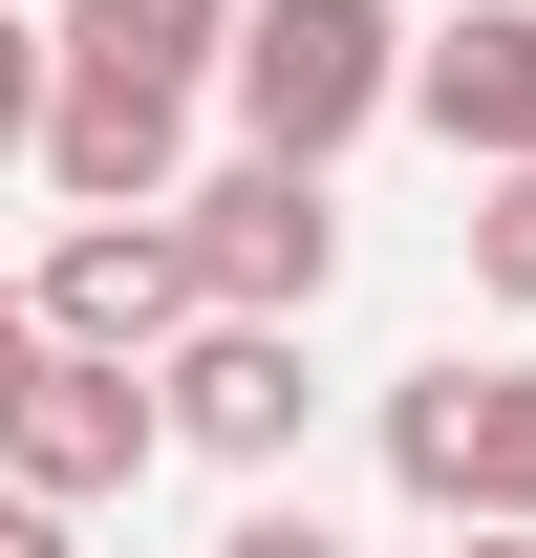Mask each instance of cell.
Masks as SVG:
<instances>
[{
  "mask_svg": "<svg viewBox=\"0 0 536 558\" xmlns=\"http://www.w3.org/2000/svg\"><path fill=\"white\" fill-rule=\"evenodd\" d=\"M215 108H236V150H279V172H343V150L407 108V0H236Z\"/></svg>",
  "mask_w": 536,
  "mask_h": 558,
  "instance_id": "obj_1",
  "label": "cell"
},
{
  "mask_svg": "<svg viewBox=\"0 0 536 558\" xmlns=\"http://www.w3.org/2000/svg\"><path fill=\"white\" fill-rule=\"evenodd\" d=\"M172 236H194V301H236V323H322L343 301V172L215 150L194 194H172Z\"/></svg>",
  "mask_w": 536,
  "mask_h": 558,
  "instance_id": "obj_2",
  "label": "cell"
},
{
  "mask_svg": "<svg viewBox=\"0 0 536 558\" xmlns=\"http://www.w3.org/2000/svg\"><path fill=\"white\" fill-rule=\"evenodd\" d=\"M150 429H172V451H215V473H279V451L322 429V365H301V323H236V301H194V323L150 344Z\"/></svg>",
  "mask_w": 536,
  "mask_h": 558,
  "instance_id": "obj_3",
  "label": "cell"
},
{
  "mask_svg": "<svg viewBox=\"0 0 536 558\" xmlns=\"http://www.w3.org/2000/svg\"><path fill=\"white\" fill-rule=\"evenodd\" d=\"M65 215H172L194 194V86H130V65H65L44 44V150H22Z\"/></svg>",
  "mask_w": 536,
  "mask_h": 558,
  "instance_id": "obj_4",
  "label": "cell"
},
{
  "mask_svg": "<svg viewBox=\"0 0 536 558\" xmlns=\"http://www.w3.org/2000/svg\"><path fill=\"white\" fill-rule=\"evenodd\" d=\"M22 323L86 344V365H150L172 323H194V236H172V215H65V236L22 258Z\"/></svg>",
  "mask_w": 536,
  "mask_h": 558,
  "instance_id": "obj_5",
  "label": "cell"
},
{
  "mask_svg": "<svg viewBox=\"0 0 536 558\" xmlns=\"http://www.w3.org/2000/svg\"><path fill=\"white\" fill-rule=\"evenodd\" d=\"M150 451H172L150 429V365H86V344H44L22 409H0V494H44V515H108Z\"/></svg>",
  "mask_w": 536,
  "mask_h": 558,
  "instance_id": "obj_6",
  "label": "cell"
},
{
  "mask_svg": "<svg viewBox=\"0 0 536 558\" xmlns=\"http://www.w3.org/2000/svg\"><path fill=\"white\" fill-rule=\"evenodd\" d=\"M407 130H451L472 172H536V0H451V22H407Z\"/></svg>",
  "mask_w": 536,
  "mask_h": 558,
  "instance_id": "obj_7",
  "label": "cell"
},
{
  "mask_svg": "<svg viewBox=\"0 0 536 558\" xmlns=\"http://www.w3.org/2000/svg\"><path fill=\"white\" fill-rule=\"evenodd\" d=\"M44 44H65V65H130V86H215V44H236V0H65Z\"/></svg>",
  "mask_w": 536,
  "mask_h": 558,
  "instance_id": "obj_8",
  "label": "cell"
},
{
  "mask_svg": "<svg viewBox=\"0 0 536 558\" xmlns=\"http://www.w3.org/2000/svg\"><path fill=\"white\" fill-rule=\"evenodd\" d=\"M451 537H536V344L472 365V515Z\"/></svg>",
  "mask_w": 536,
  "mask_h": 558,
  "instance_id": "obj_9",
  "label": "cell"
},
{
  "mask_svg": "<svg viewBox=\"0 0 536 558\" xmlns=\"http://www.w3.org/2000/svg\"><path fill=\"white\" fill-rule=\"evenodd\" d=\"M387 494L429 515V537L472 515V365H407V387H387Z\"/></svg>",
  "mask_w": 536,
  "mask_h": 558,
  "instance_id": "obj_10",
  "label": "cell"
},
{
  "mask_svg": "<svg viewBox=\"0 0 536 558\" xmlns=\"http://www.w3.org/2000/svg\"><path fill=\"white\" fill-rule=\"evenodd\" d=\"M472 301L536 323V172H472Z\"/></svg>",
  "mask_w": 536,
  "mask_h": 558,
  "instance_id": "obj_11",
  "label": "cell"
},
{
  "mask_svg": "<svg viewBox=\"0 0 536 558\" xmlns=\"http://www.w3.org/2000/svg\"><path fill=\"white\" fill-rule=\"evenodd\" d=\"M22 150H44V22L0 0V172H22Z\"/></svg>",
  "mask_w": 536,
  "mask_h": 558,
  "instance_id": "obj_12",
  "label": "cell"
},
{
  "mask_svg": "<svg viewBox=\"0 0 536 558\" xmlns=\"http://www.w3.org/2000/svg\"><path fill=\"white\" fill-rule=\"evenodd\" d=\"M215 558H343V537H322V515H279V494H258V515H236V537H215Z\"/></svg>",
  "mask_w": 536,
  "mask_h": 558,
  "instance_id": "obj_13",
  "label": "cell"
},
{
  "mask_svg": "<svg viewBox=\"0 0 536 558\" xmlns=\"http://www.w3.org/2000/svg\"><path fill=\"white\" fill-rule=\"evenodd\" d=\"M0 558H86V515H44V494H0Z\"/></svg>",
  "mask_w": 536,
  "mask_h": 558,
  "instance_id": "obj_14",
  "label": "cell"
},
{
  "mask_svg": "<svg viewBox=\"0 0 536 558\" xmlns=\"http://www.w3.org/2000/svg\"><path fill=\"white\" fill-rule=\"evenodd\" d=\"M22 365H44V323H22V258H0V409H22Z\"/></svg>",
  "mask_w": 536,
  "mask_h": 558,
  "instance_id": "obj_15",
  "label": "cell"
},
{
  "mask_svg": "<svg viewBox=\"0 0 536 558\" xmlns=\"http://www.w3.org/2000/svg\"><path fill=\"white\" fill-rule=\"evenodd\" d=\"M451 558H536V537H451Z\"/></svg>",
  "mask_w": 536,
  "mask_h": 558,
  "instance_id": "obj_16",
  "label": "cell"
}]
</instances>
